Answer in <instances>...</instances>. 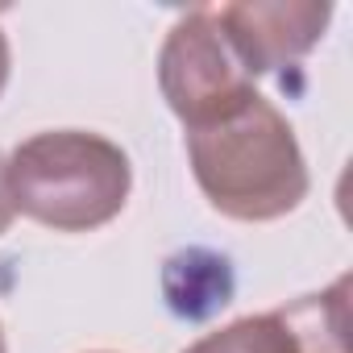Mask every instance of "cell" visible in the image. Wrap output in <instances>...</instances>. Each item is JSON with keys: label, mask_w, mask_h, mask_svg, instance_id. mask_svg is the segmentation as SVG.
<instances>
[{"label": "cell", "mask_w": 353, "mask_h": 353, "mask_svg": "<svg viewBox=\"0 0 353 353\" xmlns=\"http://www.w3.org/2000/svg\"><path fill=\"white\" fill-rule=\"evenodd\" d=\"M183 353H349V279L328 291L299 295L274 312L241 316Z\"/></svg>", "instance_id": "4"}, {"label": "cell", "mask_w": 353, "mask_h": 353, "mask_svg": "<svg viewBox=\"0 0 353 353\" xmlns=\"http://www.w3.org/2000/svg\"><path fill=\"white\" fill-rule=\"evenodd\" d=\"M9 67H13V54H9L5 30H0V96H5V88H9Z\"/></svg>", "instance_id": "8"}, {"label": "cell", "mask_w": 353, "mask_h": 353, "mask_svg": "<svg viewBox=\"0 0 353 353\" xmlns=\"http://www.w3.org/2000/svg\"><path fill=\"white\" fill-rule=\"evenodd\" d=\"M233 262L216 250L188 245L162 262V295L179 320H208L233 299Z\"/></svg>", "instance_id": "6"}, {"label": "cell", "mask_w": 353, "mask_h": 353, "mask_svg": "<svg viewBox=\"0 0 353 353\" xmlns=\"http://www.w3.org/2000/svg\"><path fill=\"white\" fill-rule=\"evenodd\" d=\"M216 21L245 67L250 79L279 75L295 67L328 30L332 5L316 0H241V5L216 9Z\"/></svg>", "instance_id": "5"}, {"label": "cell", "mask_w": 353, "mask_h": 353, "mask_svg": "<svg viewBox=\"0 0 353 353\" xmlns=\"http://www.w3.org/2000/svg\"><path fill=\"white\" fill-rule=\"evenodd\" d=\"M158 88L183 129L221 121L258 92L225 38L216 9H192L166 30L158 50Z\"/></svg>", "instance_id": "3"}, {"label": "cell", "mask_w": 353, "mask_h": 353, "mask_svg": "<svg viewBox=\"0 0 353 353\" xmlns=\"http://www.w3.org/2000/svg\"><path fill=\"white\" fill-rule=\"evenodd\" d=\"M188 162L204 200L241 225L283 221L312 188L291 121L262 92L229 117L188 129Z\"/></svg>", "instance_id": "1"}, {"label": "cell", "mask_w": 353, "mask_h": 353, "mask_svg": "<svg viewBox=\"0 0 353 353\" xmlns=\"http://www.w3.org/2000/svg\"><path fill=\"white\" fill-rule=\"evenodd\" d=\"M13 216H17V208H13V192H9V158L0 154V237L9 233Z\"/></svg>", "instance_id": "7"}, {"label": "cell", "mask_w": 353, "mask_h": 353, "mask_svg": "<svg viewBox=\"0 0 353 353\" xmlns=\"http://www.w3.org/2000/svg\"><path fill=\"white\" fill-rule=\"evenodd\" d=\"M96 353H112V349H96Z\"/></svg>", "instance_id": "10"}, {"label": "cell", "mask_w": 353, "mask_h": 353, "mask_svg": "<svg viewBox=\"0 0 353 353\" xmlns=\"http://www.w3.org/2000/svg\"><path fill=\"white\" fill-rule=\"evenodd\" d=\"M0 353H9V345H5V324H0Z\"/></svg>", "instance_id": "9"}, {"label": "cell", "mask_w": 353, "mask_h": 353, "mask_svg": "<svg viewBox=\"0 0 353 353\" xmlns=\"http://www.w3.org/2000/svg\"><path fill=\"white\" fill-rule=\"evenodd\" d=\"M129 154L88 129H46L9 154L13 208L54 233H92L129 204Z\"/></svg>", "instance_id": "2"}]
</instances>
